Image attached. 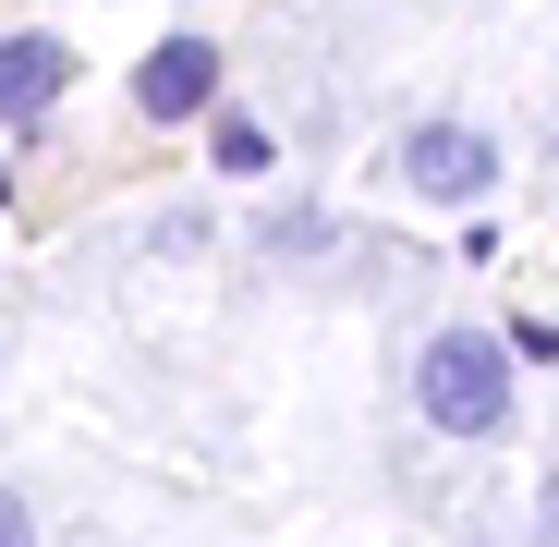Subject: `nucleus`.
<instances>
[{
	"instance_id": "1",
	"label": "nucleus",
	"mask_w": 559,
	"mask_h": 547,
	"mask_svg": "<svg viewBox=\"0 0 559 547\" xmlns=\"http://www.w3.org/2000/svg\"><path fill=\"white\" fill-rule=\"evenodd\" d=\"M414 414H426L438 438H499V426H511V341L438 329V341L414 353Z\"/></svg>"
},
{
	"instance_id": "2",
	"label": "nucleus",
	"mask_w": 559,
	"mask_h": 547,
	"mask_svg": "<svg viewBox=\"0 0 559 547\" xmlns=\"http://www.w3.org/2000/svg\"><path fill=\"white\" fill-rule=\"evenodd\" d=\"M134 110L146 122H207L219 110V37H158L134 73Z\"/></svg>"
},
{
	"instance_id": "3",
	"label": "nucleus",
	"mask_w": 559,
	"mask_h": 547,
	"mask_svg": "<svg viewBox=\"0 0 559 547\" xmlns=\"http://www.w3.org/2000/svg\"><path fill=\"white\" fill-rule=\"evenodd\" d=\"M402 170H414V195H487V182H499V146H487L475 122H426V134L402 146Z\"/></svg>"
},
{
	"instance_id": "4",
	"label": "nucleus",
	"mask_w": 559,
	"mask_h": 547,
	"mask_svg": "<svg viewBox=\"0 0 559 547\" xmlns=\"http://www.w3.org/2000/svg\"><path fill=\"white\" fill-rule=\"evenodd\" d=\"M61 85H73V49L61 37H0V122H37Z\"/></svg>"
},
{
	"instance_id": "5",
	"label": "nucleus",
	"mask_w": 559,
	"mask_h": 547,
	"mask_svg": "<svg viewBox=\"0 0 559 547\" xmlns=\"http://www.w3.org/2000/svg\"><path fill=\"white\" fill-rule=\"evenodd\" d=\"M207 146H219V170H267V158H280L255 110H219V122H207Z\"/></svg>"
},
{
	"instance_id": "6",
	"label": "nucleus",
	"mask_w": 559,
	"mask_h": 547,
	"mask_svg": "<svg viewBox=\"0 0 559 547\" xmlns=\"http://www.w3.org/2000/svg\"><path fill=\"white\" fill-rule=\"evenodd\" d=\"M0 547H37V523H25V499L0 487Z\"/></svg>"
},
{
	"instance_id": "7",
	"label": "nucleus",
	"mask_w": 559,
	"mask_h": 547,
	"mask_svg": "<svg viewBox=\"0 0 559 547\" xmlns=\"http://www.w3.org/2000/svg\"><path fill=\"white\" fill-rule=\"evenodd\" d=\"M0 195H13V182H0Z\"/></svg>"
}]
</instances>
